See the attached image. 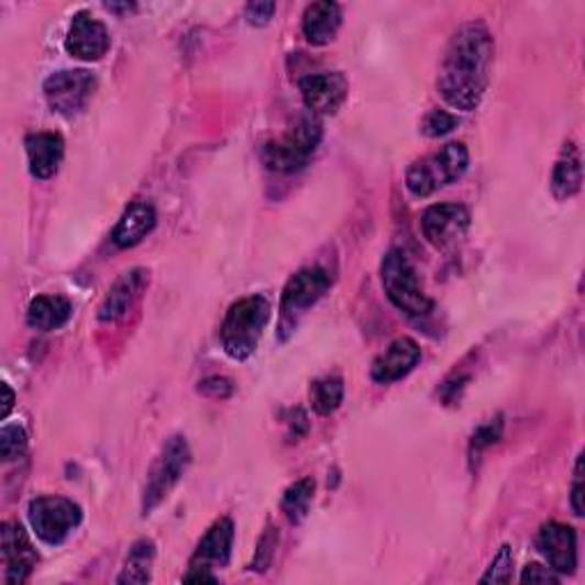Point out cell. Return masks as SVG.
Here are the masks:
<instances>
[{"mask_svg": "<svg viewBox=\"0 0 585 585\" xmlns=\"http://www.w3.org/2000/svg\"><path fill=\"white\" fill-rule=\"evenodd\" d=\"M27 449V434L21 426H5L0 430V455L5 462L23 457Z\"/></svg>", "mask_w": 585, "mask_h": 585, "instance_id": "cell-28", "label": "cell"}, {"mask_svg": "<svg viewBox=\"0 0 585 585\" xmlns=\"http://www.w3.org/2000/svg\"><path fill=\"white\" fill-rule=\"evenodd\" d=\"M538 549L559 574H572L578 563V551H576V531L567 523L549 521L542 526V531L538 536Z\"/></svg>", "mask_w": 585, "mask_h": 585, "instance_id": "cell-14", "label": "cell"}, {"mask_svg": "<svg viewBox=\"0 0 585 585\" xmlns=\"http://www.w3.org/2000/svg\"><path fill=\"white\" fill-rule=\"evenodd\" d=\"M74 307L63 296H40L27 307V325L40 332H55L69 323Z\"/></svg>", "mask_w": 585, "mask_h": 585, "instance_id": "cell-22", "label": "cell"}, {"mask_svg": "<svg viewBox=\"0 0 585 585\" xmlns=\"http://www.w3.org/2000/svg\"><path fill=\"white\" fill-rule=\"evenodd\" d=\"M27 521H31L35 536L55 547L63 544L74 529L82 521V510L78 504L65 496H37L27 506Z\"/></svg>", "mask_w": 585, "mask_h": 585, "instance_id": "cell-7", "label": "cell"}, {"mask_svg": "<svg viewBox=\"0 0 585 585\" xmlns=\"http://www.w3.org/2000/svg\"><path fill=\"white\" fill-rule=\"evenodd\" d=\"M3 419H8L10 417V412H12V407H14V391L10 389V385L5 383L3 385Z\"/></svg>", "mask_w": 585, "mask_h": 585, "instance_id": "cell-35", "label": "cell"}, {"mask_svg": "<svg viewBox=\"0 0 585 585\" xmlns=\"http://www.w3.org/2000/svg\"><path fill=\"white\" fill-rule=\"evenodd\" d=\"M190 446L186 442V437L174 434L167 439V444L163 446L161 455L156 457L150 478L144 485V496H142V512L150 515L154 508H158L169 492L179 485L184 478L186 470L190 466Z\"/></svg>", "mask_w": 585, "mask_h": 585, "instance_id": "cell-6", "label": "cell"}, {"mask_svg": "<svg viewBox=\"0 0 585 585\" xmlns=\"http://www.w3.org/2000/svg\"><path fill=\"white\" fill-rule=\"evenodd\" d=\"M494 63V37L483 21H466L453 33L439 67L437 87L442 99L462 112L483 103Z\"/></svg>", "mask_w": 585, "mask_h": 585, "instance_id": "cell-1", "label": "cell"}, {"mask_svg": "<svg viewBox=\"0 0 585 585\" xmlns=\"http://www.w3.org/2000/svg\"><path fill=\"white\" fill-rule=\"evenodd\" d=\"M199 394L203 396H209V398H218V400H224L233 394V385H231V379L227 377H220V375H211L207 379H201L199 387H197Z\"/></svg>", "mask_w": 585, "mask_h": 585, "instance_id": "cell-31", "label": "cell"}, {"mask_svg": "<svg viewBox=\"0 0 585 585\" xmlns=\"http://www.w3.org/2000/svg\"><path fill=\"white\" fill-rule=\"evenodd\" d=\"M519 581L521 583H531V585H559L561 583V574L555 572V570H549L544 565L533 563V565H529L521 572Z\"/></svg>", "mask_w": 585, "mask_h": 585, "instance_id": "cell-30", "label": "cell"}, {"mask_svg": "<svg viewBox=\"0 0 585 585\" xmlns=\"http://www.w3.org/2000/svg\"><path fill=\"white\" fill-rule=\"evenodd\" d=\"M583 184V167H581V154L574 142H567L563 152L555 161L553 174H551V192L559 201L572 199Z\"/></svg>", "mask_w": 585, "mask_h": 585, "instance_id": "cell-21", "label": "cell"}, {"mask_svg": "<svg viewBox=\"0 0 585 585\" xmlns=\"http://www.w3.org/2000/svg\"><path fill=\"white\" fill-rule=\"evenodd\" d=\"M154 227H156V211L152 203L146 201L131 203L112 231V243L120 250H131L150 236Z\"/></svg>", "mask_w": 585, "mask_h": 585, "instance_id": "cell-20", "label": "cell"}, {"mask_svg": "<svg viewBox=\"0 0 585 585\" xmlns=\"http://www.w3.org/2000/svg\"><path fill=\"white\" fill-rule=\"evenodd\" d=\"M271 311L273 307L263 296H250L229 307L220 330V341L231 360L245 362L254 355L263 330L271 320Z\"/></svg>", "mask_w": 585, "mask_h": 585, "instance_id": "cell-2", "label": "cell"}, {"mask_svg": "<svg viewBox=\"0 0 585 585\" xmlns=\"http://www.w3.org/2000/svg\"><path fill=\"white\" fill-rule=\"evenodd\" d=\"M472 227V213L462 203H434L421 216L426 241L434 250H449L457 245Z\"/></svg>", "mask_w": 585, "mask_h": 585, "instance_id": "cell-11", "label": "cell"}, {"mask_svg": "<svg viewBox=\"0 0 585 585\" xmlns=\"http://www.w3.org/2000/svg\"><path fill=\"white\" fill-rule=\"evenodd\" d=\"M275 10H277L275 3H250L245 10V19L250 25H256V27L268 25L271 19L275 16Z\"/></svg>", "mask_w": 585, "mask_h": 585, "instance_id": "cell-33", "label": "cell"}, {"mask_svg": "<svg viewBox=\"0 0 585 585\" xmlns=\"http://www.w3.org/2000/svg\"><path fill=\"white\" fill-rule=\"evenodd\" d=\"M25 154L35 179H53L65 158V140L57 133H33L25 137Z\"/></svg>", "mask_w": 585, "mask_h": 585, "instance_id": "cell-17", "label": "cell"}, {"mask_svg": "<svg viewBox=\"0 0 585 585\" xmlns=\"http://www.w3.org/2000/svg\"><path fill=\"white\" fill-rule=\"evenodd\" d=\"M347 78L341 71L309 74L300 80V95L309 112L336 114L347 101Z\"/></svg>", "mask_w": 585, "mask_h": 585, "instance_id": "cell-12", "label": "cell"}, {"mask_svg": "<svg viewBox=\"0 0 585 585\" xmlns=\"http://www.w3.org/2000/svg\"><path fill=\"white\" fill-rule=\"evenodd\" d=\"M460 126V117L449 110H430L421 124V133L426 137H444Z\"/></svg>", "mask_w": 585, "mask_h": 585, "instance_id": "cell-27", "label": "cell"}, {"mask_svg": "<svg viewBox=\"0 0 585 585\" xmlns=\"http://www.w3.org/2000/svg\"><path fill=\"white\" fill-rule=\"evenodd\" d=\"M156 561V544L152 540H137L129 555L122 574L117 576V583H150L152 581V567Z\"/></svg>", "mask_w": 585, "mask_h": 585, "instance_id": "cell-23", "label": "cell"}, {"mask_svg": "<svg viewBox=\"0 0 585 585\" xmlns=\"http://www.w3.org/2000/svg\"><path fill=\"white\" fill-rule=\"evenodd\" d=\"M313 492H316V483L313 478H302L298 483H292L286 492H284V499H282V510L288 517V521L292 523H300L307 515H309V506L313 501Z\"/></svg>", "mask_w": 585, "mask_h": 585, "instance_id": "cell-25", "label": "cell"}, {"mask_svg": "<svg viewBox=\"0 0 585 585\" xmlns=\"http://www.w3.org/2000/svg\"><path fill=\"white\" fill-rule=\"evenodd\" d=\"M419 362H421L419 343L409 336H400L373 362L371 377L377 385H391L412 373Z\"/></svg>", "mask_w": 585, "mask_h": 585, "instance_id": "cell-15", "label": "cell"}, {"mask_svg": "<svg viewBox=\"0 0 585 585\" xmlns=\"http://www.w3.org/2000/svg\"><path fill=\"white\" fill-rule=\"evenodd\" d=\"M275 544H277V533L273 529H268V533L261 538L258 542V549H256V559H254V565L252 570H258V572H266L273 563V555H275Z\"/></svg>", "mask_w": 585, "mask_h": 585, "instance_id": "cell-32", "label": "cell"}, {"mask_svg": "<svg viewBox=\"0 0 585 585\" xmlns=\"http://www.w3.org/2000/svg\"><path fill=\"white\" fill-rule=\"evenodd\" d=\"M65 48L71 57L85 63H97L110 51L108 27L90 12H78L65 40Z\"/></svg>", "mask_w": 585, "mask_h": 585, "instance_id": "cell-13", "label": "cell"}, {"mask_svg": "<svg viewBox=\"0 0 585 585\" xmlns=\"http://www.w3.org/2000/svg\"><path fill=\"white\" fill-rule=\"evenodd\" d=\"M343 396H345V387H343V379L339 375L318 379V383H313V387H311V405L316 409V415H320V417L334 415L343 402Z\"/></svg>", "mask_w": 585, "mask_h": 585, "instance_id": "cell-24", "label": "cell"}, {"mask_svg": "<svg viewBox=\"0 0 585 585\" xmlns=\"http://www.w3.org/2000/svg\"><path fill=\"white\" fill-rule=\"evenodd\" d=\"M379 277H383L389 302L405 316L423 318L432 311V300L426 296L412 261L407 258L405 252L391 250L383 261Z\"/></svg>", "mask_w": 585, "mask_h": 585, "instance_id": "cell-5", "label": "cell"}, {"mask_svg": "<svg viewBox=\"0 0 585 585\" xmlns=\"http://www.w3.org/2000/svg\"><path fill=\"white\" fill-rule=\"evenodd\" d=\"M106 10H108V12L122 14V12H131V10H135V5H114V3H106Z\"/></svg>", "mask_w": 585, "mask_h": 585, "instance_id": "cell-36", "label": "cell"}, {"mask_svg": "<svg viewBox=\"0 0 585 585\" xmlns=\"http://www.w3.org/2000/svg\"><path fill=\"white\" fill-rule=\"evenodd\" d=\"M97 90L95 74L85 69H65L46 78L44 97L53 112L63 117L80 114Z\"/></svg>", "mask_w": 585, "mask_h": 585, "instance_id": "cell-9", "label": "cell"}, {"mask_svg": "<svg viewBox=\"0 0 585 585\" xmlns=\"http://www.w3.org/2000/svg\"><path fill=\"white\" fill-rule=\"evenodd\" d=\"M320 140H323V124H320L318 114L307 110L279 140L263 146V165L277 174L298 172L311 161Z\"/></svg>", "mask_w": 585, "mask_h": 585, "instance_id": "cell-3", "label": "cell"}, {"mask_svg": "<svg viewBox=\"0 0 585 585\" xmlns=\"http://www.w3.org/2000/svg\"><path fill=\"white\" fill-rule=\"evenodd\" d=\"M501 434H504V421H501V419H496V421H489V423L481 426V428L472 434V442H470V460H472V464H474L476 460H481V455H483L489 446H494L496 442H499Z\"/></svg>", "mask_w": 585, "mask_h": 585, "instance_id": "cell-26", "label": "cell"}, {"mask_svg": "<svg viewBox=\"0 0 585 585\" xmlns=\"http://www.w3.org/2000/svg\"><path fill=\"white\" fill-rule=\"evenodd\" d=\"M146 273L142 268H135L120 279L114 282V286L108 290V296L99 309V318L103 323H114V320H122L140 300L142 290L146 286Z\"/></svg>", "mask_w": 585, "mask_h": 585, "instance_id": "cell-18", "label": "cell"}, {"mask_svg": "<svg viewBox=\"0 0 585 585\" xmlns=\"http://www.w3.org/2000/svg\"><path fill=\"white\" fill-rule=\"evenodd\" d=\"M512 567H515V553L510 544H504L499 555L492 561L489 570L483 574V583H510L512 581Z\"/></svg>", "mask_w": 585, "mask_h": 585, "instance_id": "cell-29", "label": "cell"}, {"mask_svg": "<svg viewBox=\"0 0 585 585\" xmlns=\"http://www.w3.org/2000/svg\"><path fill=\"white\" fill-rule=\"evenodd\" d=\"M332 286V277L325 268H302L300 273L292 275L282 292V320L279 330L282 339H286L298 325V318L313 307L320 298L325 296Z\"/></svg>", "mask_w": 585, "mask_h": 585, "instance_id": "cell-8", "label": "cell"}, {"mask_svg": "<svg viewBox=\"0 0 585 585\" xmlns=\"http://www.w3.org/2000/svg\"><path fill=\"white\" fill-rule=\"evenodd\" d=\"M466 169H470V152H466L462 142H451L442 152L409 165L405 174V186L415 197L423 199L439 188L457 184Z\"/></svg>", "mask_w": 585, "mask_h": 585, "instance_id": "cell-4", "label": "cell"}, {"mask_svg": "<svg viewBox=\"0 0 585 585\" xmlns=\"http://www.w3.org/2000/svg\"><path fill=\"white\" fill-rule=\"evenodd\" d=\"M233 538H236V531H233V521L229 517L218 519L211 529L207 531V536L201 538L192 561H190V570H222L229 565L231 559V547H233Z\"/></svg>", "mask_w": 585, "mask_h": 585, "instance_id": "cell-16", "label": "cell"}, {"mask_svg": "<svg viewBox=\"0 0 585 585\" xmlns=\"http://www.w3.org/2000/svg\"><path fill=\"white\" fill-rule=\"evenodd\" d=\"M343 10L332 0L311 3L302 16V35L311 46H328L341 31Z\"/></svg>", "mask_w": 585, "mask_h": 585, "instance_id": "cell-19", "label": "cell"}, {"mask_svg": "<svg viewBox=\"0 0 585 585\" xmlns=\"http://www.w3.org/2000/svg\"><path fill=\"white\" fill-rule=\"evenodd\" d=\"M572 510L576 517L583 515V453L576 460L574 483H572Z\"/></svg>", "mask_w": 585, "mask_h": 585, "instance_id": "cell-34", "label": "cell"}, {"mask_svg": "<svg viewBox=\"0 0 585 585\" xmlns=\"http://www.w3.org/2000/svg\"><path fill=\"white\" fill-rule=\"evenodd\" d=\"M0 555H3V583L19 585L31 578L40 563V553L16 521H5L0 529Z\"/></svg>", "mask_w": 585, "mask_h": 585, "instance_id": "cell-10", "label": "cell"}]
</instances>
